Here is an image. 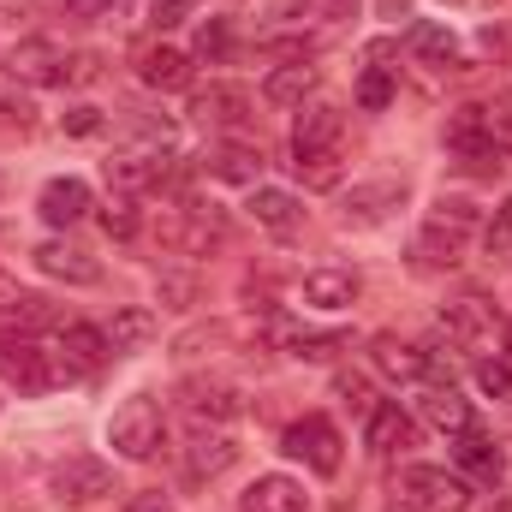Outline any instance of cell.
<instances>
[{
  "label": "cell",
  "mask_w": 512,
  "mask_h": 512,
  "mask_svg": "<svg viewBox=\"0 0 512 512\" xmlns=\"http://www.w3.org/2000/svg\"><path fill=\"white\" fill-rule=\"evenodd\" d=\"M340 126H346L340 108H328V102L304 108L298 126H292V155H322V149H334V143H340Z\"/></svg>",
  "instance_id": "cell-20"
},
{
  "label": "cell",
  "mask_w": 512,
  "mask_h": 512,
  "mask_svg": "<svg viewBox=\"0 0 512 512\" xmlns=\"http://www.w3.org/2000/svg\"><path fill=\"white\" fill-rule=\"evenodd\" d=\"M340 399H346V405H352L358 417H370V411H376V399H370V387L358 382V376H340Z\"/></svg>",
  "instance_id": "cell-42"
},
{
  "label": "cell",
  "mask_w": 512,
  "mask_h": 512,
  "mask_svg": "<svg viewBox=\"0 0 512 512\" xmlns=\"http://www.w3.org/2000/svg\"><path fill=\"white\" fill-rule=\"evenodd\" d=\"M102 334H108V346H114V352H137V346L155 334V316H149L143 304H131V310H120V316H114Z\"/></svg>",
  "instance_id": "cell-30"
},
{
  "label": "cell",
  "mask_w": 512,
  "mask_h": 512,
  "mask_svg": "<svg viewBox=\"0 0 512 512\" xmlns=\"http://www.w3.org/2000/svg\"><path fill=\"white\" fill-rule=\"evenodd\" d=\"M411 54L435 72H453L459 66V36L447 24H411Z\"/></svg>",
  "instance_id": "cell-27"
},
{
  "label": "cell",
  "mask_w": 512,
  "mask_h": 512,
  "mask_svg": "<svg viewBox=\"0 0 512 512\" xmlns=\"http://www.w3.org/2000/svg\"><path fill=\"white\" fill-rule=\"evenodd\" d=\"M179 411L197 423V429H221V423H233L239 411H245V399H239V387H227V382H185L179 387Z\"/></svg>",
  "instance_id": "cell-8"
},
{
  "label": "cell",
  "mask_w": 512,
  "mask_h": 512,
  "mask_svg": "<svg viewBox=\"0 0 512 512\" xmlns=\"http://www.w3.org/2000/svg\"><path fill=\"white\" fill-rule=\"evenodd\" d=\"M120 512H173V501H167L161 489H137V495H126V507Z\"/></svg>",
  "instance_id": "cell-45"
},
{
  "label": "cell",
  "mask_w": 512,
  "mask_h": 512,
  "mask_svg": "<svg viewBox=\"0 0 512 512\" xmlns=\"http://www.w3.org/2000/svg\"><path fill=\"white\" fill-rule=\"evenodd\" d=\"M370 364L382 376H393V382H423L429 376V352L411 346V340H399V334H376L370 340Z\"/></svg>",
  "instance_id": "cell-18"
},
{
  "label": "cell",
  "mask_w": 512,
  "mask_h": 512,
  "mask_svg": "<svg viewBox=\"0 0 512 512\" xmlns=\"http://www.w3.org/2000/svg\"><path fill=\"white\" fill-rule=\"evenodd\" d=\"M477 387H483L489 399H507L512 393V364L507 358H483V364H477Z\"/></svg>",
  "instance_id": "cell-38"
},
{
  "label": "cell",
  "mask_w": 512,
  "mask_h": 512,
  "mask_svg": "<svg viewBox=\"0 0 512 512\" xmlns=\"http://www.w3.org/2000/svg\"><path fill=\"white\" fill-rule=\"evenodd\" d=\"M36 268H42L48 280H66V286H96V280H102V262L90 251H78V245H66V239L36 245Z\"/></svg>",
  "instance_id": "cell-12"
},
{
  "label": "cell",
  "mask_w": 512,
  "mask_h": 512,
  "mask_svg": "<svg viewBox=\"0 0 512 512\" xmlns=\"http://www.w3.org/2000/svg\"><path fill=\"white\" fill-rule=\"evenodd\" d=\"M453 6H459V0H453Z\"/></svg>",
  "instance_id": "cell-52"
},
{
  "label": "cell",
  "mask_w": 512,
  "mask_h": 512,
  "mask_svg": "<svg viewBox=\"0 0 512 512\" xmlns=\"http://www.w3.org/2000/svg\"><path fill=\"white\" fill-rule=\"evenodd\" d=\"M489 512H512V495H501V501H495V507H489Z\"/></svg>",
  "instance_id": "cell-50"
},
{
  "label": "cell",
  "mask_w": 512,
  "mask_h": 512,
  "mask_svg": "<svg viewBox=\"0 0 512 512\" xmlns=\"http://www.w3.org/2000/svg\"><path fill=\"white\" fill-rule=\"evenodd\" d=\"M102 227H108L114 239H131V233H137V209H131V203H114V209L102 215Z\"/></svg>",
  "instance_id": "cell-43"
},
{
  "label": "cell",
  "mask_w": 512,
  "mask_h": 512,
  "mask_svg": "<svg viewBox=\"0 0 512 512\" xmlns=\"http://www.w3.org/2000/svg\"><path fill=\"white\" fill-rule=\"evenodd\" d=\"M304 304H316V310H346V304H358V274H346V268H316V274H304Z\"/></svg>",
  "instance_id": "cell-25"
},
{
  "label": "cell",
  "mask_w": 512,
  "mask_h": 512,
  "mask_svg": "<svg viewBox=\"0 0 512 512\" xmlns=\"http://www.w3.org/2000/svg\"><path fill=\"white\" fill-rule=\"evenodd\" d=\"M280 447H286L292 459H304L316 477H334V471H340V459H346V453H340L346 441H340V429H334L328 417H298V423L280 435Z\"/></svg>",
  "instance_id": "cell-7"
},
{
  "label": "cell",
  "mask_w": 512,
  "mask_h": 512,
  "mask_svg": "<svg viewBox=\"0 0 512 512\" xmlns=\"http://www.w3.org/2000/svg\"><path fill=\"white\" fill-rule=\"evenodd\" d=\"M203 0H149V24L155 30H173V24H191Z\"/></svg>",
  "instance_id": "cell-36"
},
{
  "label": "cell",
  "mask_w": 512,
  "mask_h": 512,
  "mask_svg": "<svg viewBox=\"0 0 512 512\" xmlns=\"http://www.w3.org/2000/svg\"><path fill=\"white\" fill-rule=\"evenodd\" d=\"M0 12H18V18H24V12H30V0H0Z\"/></svg>",
  "instance_id": "cell-48"
},
{
  "label": "cell",
  "mask_w": 512,
  "mask_h": 512,
  "mask_svg": "<svg viewBox=\"0 0 512 512\" xmlns=\"http://www.w3.org/2000/svg\"><path fill=\"white\" fill-rule=\"evenodd\" d=\"M483 251L489 256H512V197L495 209V221L483 227Z\"/></svg>",
  "instance_id": "cell-37"
},
{
  "label": "cell",
  "mask_w": 512,
  "mask_h": 512,
  "mask_svg": "<svg viewBox=\"0 0 512 512\" xmlns=\"http://www.w3.org/2000/svg\"><path fill=\"white\" fill-rule=\"evenodd\" d=\"M453 465L465 471V477H477V483H501L507 477V459H501V447L471 423V429H459L453 435Z\"/></svg>",
  "instance_id": "cell-15"
},
{
  "label": "cell",
  "mask_w": 512,
  "mask_h": 512,
  "mask_svg": "<svg viewBox=\"0 0 512 512\" xmlns=\"http://www.w3.org/2000/svg\"><path fill=\"white\" fill-rule=\"evenodd\" d=\"M304 483H292V477H256L251 489H245V501L239 512H304Z\"/></svg>",
  "instance_id": "cell-23"
},
{
  "label": "cell",
  "mask_w": 512,
  "mask_h": 512,
  "mask_svg": "<svg viewBox=\"0 0 512 512\" xmlns=\"http://www.w3.org/2000/svg\"><path fill=\"white\" fill-rule=\"evenodd\" d=\"M96 126H102V120H96V108H72V114H66V131H72V137H90Z\"/></svg>",
  "instance_id": "cell-46"
},
{
  "label": "cell",
  "mask_w": 512,
  "mask_h": 512,
  "mask_svg": "<svg viewBox=\"0 0 512 512\" xmlns=\"http://www.w3.org/2000/svg\"><path fill=\"white\" fill-rule=\"evenodd\" d=\"M483 114H489L495 143H501V149H512V96H507V102H495V108H483Z\"/></svg>",
  "instance_id": "cell-44"
},
{
  "label": "cell",
  "mask_w": 512,
  "mask_h": 512,
  "mask_svg": "<svg viewBox=\"0 0 512 512\" xmlns=\"http://www.w3.org/2000/svg\"><path fill=\"white\" fill-rule=\"evenodd\" d=\"M471 233H477V209L465 203V197H441L429 215H423V227H417V262L423 268H453L465 245H471Z\"/></svg>",
  "instance_id": "cell-1"
},
{
  "label": "cell",
  "mask_w": 512,
  "mask_h": 512,
  "mask_svg": "<svg viewBox=\"0 0 512 512\" xmlns=\"http://www.w3.org/2000/svg\"><path fill=\"white\" fill-rule=\"evenodd\" d=\"M108 334L102 328H90V322H66L60 328V364H66V376H90V370H102L108 364Z\"/></svg>",
  "instance_id": "cell-14"
},
{
  "label": "cell",
  "mask_w": 512,
  "mask_h": 512,
  "mask_svg": "<svg viewBox=\"0 0 512 512\" xmlns=\"http://www.w3.org/2000/svg\"><path fill=\"white\" fill-rule=\"evenodd\" d=\"M310 90H316V66H310V60H286V66H274L268 84H262V96H268L274 108H304Z\"/></svg>",
  "instance_id": "cell-24"
},
{
  "label": "cell",
  "mask_w": 512,
  "mask_h": 512,
  "mask_svg": "<svg viewBox=\"0 0 512 512\" xmlns=\"http://www.w3.org/2000/svg\"><path fill=\"white\" fill-rule=\"evenodd\" d=\"M66 376V364H60V352H42L30 334H18V328H6L0 334V382L18 387V393H48V387Z\"/></svg>",
  "instance_id": "cell-3"
},
{
  "label": "cell",
  "mask_w": 512,
  "mask_h": 512,
  "mask_svg": "<svg viewBox=\"0 0 512 512\" xmlns=\"http://www.w3.org/2000/svg\"><path fill=\"white\" fill-rule=\"evenodd\" d=\"M137 78H143L149 90H185V84H191V60L161 42V48H143V54H137Z\"/></svg>",
  "instance_id": "cell-22"
},
{
  "label": "cell",
  "mask_w": 512,
  "mask_h": 512,
  "mask_svg": "<svg viewBox=\"0 0 512 512\" xmlns=\"http://www.w3.org/2000/svg\"><path fill=\"white\" fill-rule=\"evenodd\" d=\"M399 203H405V185L370 179V185H352V191L340 197V221H346V227H382V221H393Z\"/></svg>",
  "instance_id": "cell-9"
},
{
  "label": "cell",
  "mask_w": 512,
  "mask_h": 512,
  "mask_svg": "<svg viewBox=\"0 0 512 512\" xmlns=\"http://www.w3.org/2000/svg\"><path fill=\"white\" fill-rule=\"evenodd\" d=\"M0 310H6L12 322H42V316H48V304H42L36 292H18V286H6V280H0Z\"/></svg>",
  "instance_id": "cell-34"
},
{
  "label": "cell",
  "mask_w": 512,
  "mask_h": 512,
  "mask_svg": "<svg viewBox=\"0 0 512 512\" xmlns=\"http://www.w3.org/2000/svg\"><path fill=\"white\" fill-rule=\"evenodd\" d=\"M441 328H447L453 346H477V340L495 334V310H489L483 298H453V304L441 310Z\"/></svg>",
  "instance_id": "cell-21"
},
{
  "label": "cell",
  "mask_w": 512,
  "mask_h": 512,
  "mask_svg": "<svg viewBox=\"0 0 512 512\" xmlns=\"http://www.w3.org/2000/svg\"><path fill=\"white\" fill-rule=\"evenodd\" d=\"M155 179H161V161H155V155H114V161H108V185H114V191H143V185H155Z\"/></svg>",
  "instance_id": "cell-29"
},
{
  "label": "cell",
  "mask_w": 512,
  "mask_h": 512,
  "mask_svg": "<svg viewBox=\"0 0 512 512\" xmlns=\"http://www.w3.org/2000/svg\"><path fill=\"white\" fill-rule=\"evenodd\" d=\"M364 441H370L376 459H405V453L417 447V417L387 399V405H376V411L364 417Z\"/></svg>",
  "instance_id": "cell-10"
},
{
  "label": "cell",
  "mask_w": 512,
  "mask_h": 512,
  "mask_svg": "<svg viewBox=\"0 0 512 512\" xmlns=\"http://www.w3.org/2000/svg\"><path fill=\"white\" fill-rule=\"evenodd\" d=\"M209 173H215V179H233V185H256V179H262V149L227 137V143L209 149Z\"/></svg>",
  "instance_id": "cell-26"
},
{
  "label": "cell",
  "mask_w": 512,
  "mask_h": 512,
  "mask_svg": "<svg viewBox=\"0 0 512 512\" xmlns=\"http://www.w3.org/2000/svg\"><path fill=\"white\" fill-rule=\"evenodd\" d=\"M191 120H197V126H215V131L251 126V90H239V84H209V90L191 96Z\"/></svg>",
  "instance_id": "cell-11"
},
{
  "label": "cell",
  "mask_w": 512,
  "mask_h": 512,
  "mask_svg": "<svg viewBox=\"0 0 512 512\" xmlns=\"http://www.w3.org/2000/svg\"><path fill=\"white\" fill-rule=\"evenodd\" d=\"M155 292H161L167 310H191V304H197V274H161Z\"/></svg>",
  "instance_id": "cell-35"
},
{
  "label": "cell",
  "mask_w": 512,
  "mask_h": 512,
  "mask_svg": "<svg viewBox=\"0 0 512 512\" xmlns=\"http://www.w3.org/2000/svg\"><path fill=\"white\" fill-rule=\"evenodd\" d=\"M114 12H126V0H66V18H78V24H102Z\"/></svg>",
  "instance_id": "cell-40"
},
{
  "label": "cell",
  "mask_w": 512,
  "mask_h": 512,
  "mask_svg": "<svg viewBox=\"0 0 512 512\" xmlns=\"http://www.w3.org/2000/svg\"><path fill=\"white\" fill-rule=\"evenodd\" d=\"M382 12H387V18H399V12H405V0H382Z\"/></svg>",
  "instance_id": "cell-49"
},
{
  "label": "cell",
  "mask_w": 512,
  "mask_h": 512,
  "mask_svg": "<svg viewBox=\"0 0 512 512\" xmlns=\"http://www.w3.org/2000/svg\"><path fill=\"white\" fill-rule=\"evenodd\" d=\"M316 6H322L328 18H352V12H358V0H316Z\"/></svg>",
  "instance_id": "cell-47"
},
{
  "label": "cell",
  "mask_w": 512,
  "mask_h": 512,
  "mask_svg": "<svg viewBox=\"0 0 512 512\" xmlns=\"http://www.w3.org/2000/svg\"><path fill=\"white\" fill-rule=\"evenodd\" d=\"M423 417H429L435 429H447V435L471 429V405L459 399V387H453V382H441V387H429V393H423Z\"/></svg>",
  "instance_id": "cell-28"
},
{
  "label": "cell",
  "mask_w": 512,
  "mask_h": 512,
  "mask_svg": "<svg viewBox=\"0 0 512 512\" xmlns=\"http://www.w3.org/2000/svg\"><path fill=\"white\" fill-rule=\"evenodd\" d=\"M251 221L262 233H274V239H292V233L304 227V203H298L292 191H280V185H256L251 191Z\"/></svg>",
  "instance_id": "cell-13"
},
{
  "label": "cell",
  "mask_w": 512,
  "mask_h": 512,
  "mask_svg": "<svg viewBox=\"0 0 512 512\" xmlns=\"http://www.w3.org/2000/svg\"><path fill=\"white\" fill-rule=\"evenodd\" d=\"M399 512H405V507H399Z\"/></svg>",
  "instance_id": "cell-53"
},
{
  "label": "cell",
  "mask_w": 512,
  "mask_h": 512,
  "mask_svg": "<svg viewBox=\"0 0 512 512\" xmlns=\"http://www.w3.org/2000/svg\"><path fill=\"white\" fill-rule=\"evenodd\" d=\"M161 245L179 256H209L215 245H227V215L215 203H185L161 221Z\"/></svg>",
  "instance_id": "cell-5"
},
{
  "label": "cell",
  "mask_w": 512,
  "mask_h": 512,
  "mask_svg": "<svg viewBox=\"0 0 512 512\" xmlns=\"http://www.w3.org/2000/svg\"><path fill=\"white\" fill-rule=\"evenodd\" d=\"M292 167H298V179H304L310 191H334V185H340V155H334V149H322V155H298Z\"/></svg>",
  "instance_id": "cell-32"
},
{
  "label": "cell",
  "mask_w": 512,
  "mask_h": 512,
  "mask_svg": "<svg viewBox=\"0 0 512 512\" xmlns=\"http://www.w3.org/2000/svg\"><path fill=\"white\" fill-rule=\"evenodd\" d=\"M6 66H12V78H24V84H66V54H60L54 42H42V36H24Z\"/></svg>",
  "instance_id": "cell-16"
},
{
  "label": "cell",
  "mask_w": 512,
  "mask_h": 512,
  "mask_svg": "<svg viewBox=\"0 0 512 512\" xmlns=\"http://www.w3.org/2000/svg\"><path fill=\"white\" fill-rule=\"evenodd\" d=\"M358 102H364V108H387V102H393V78H387V72H364V78H358Z\"/></svg>",
  "instance_id": "cell-41"
},
{
  "label": "cell",
  "mask_w": 512,
  "mask_h": 512,
  "mask_svg": "<svg viewBox=\"0 0 512 512\" xmlns=\"http://www.w3.org/2000/svg\"><path fill=\"white\" fill-rule=\"evenodd\" d=\"M227 54H233V24H227V18H203V24H197V60L215 66V60H227Z\"/></svg>",
  "instance_id": "cell-33"
},
{
  "label": "cell",
  "mask_w": 512,
  "mask_h": 512,
  "mask_svg": "<svg viewBox=\"0 0 512 512\" xmlns=\"http://www.w3.org/2000/svg\"><path fill=\"white\" fill-rule=\"evenodd\" d=\"M393 495H399L405 512H465L471 507V483L459 471H441V465H405Z\"/></svg>",
  "instance_id": "cell-2"
},
{
  "label": "cell",
  "mask_w": 512,
  "mask_h": 512,
  "mask_svg": "<svg viewBox=\"0 0 512 512\" xmlns=\"http://www.w3.org/2000/svg\"><path fill=\"white\" fill-rule=\"evenodd\" d=\"M36 209H42L48 227H78L90 215V185L84 179H48L42 197H36Z\"/></svg>",
  "instance_id": "cell-19"
},
{
  "label": "cell",
  "mask_w": 512,
  "mask_h": 512,
  "mask_svg": "<svg viewBox=\"0 0 512 512\" xmlns=\"http://www.w3.org/2000/svg\"><path fill=\"white\" fill-rule=\"evenodd\" d=\"M227 340H233L227 322H197V328H185V334L173 340V358H209V352L227 346Z\"/></svg>",
  "instance_id": "cell-31"
},
{
  "label": "cell",
  "mask_w": 512,
  "mask_h": 512,
  "mask_svg": "<svg viewBox=\"0 0 512 512\" xmlns=\"http://www.w3.org/2000/svg\"><path fill=\"white\" fill-rule=\"evenodd\" d=\"M340 346H346L340 334H298V340H292V352H298V358H310V364H322V358H334Z\"/></svg>",
  "instance_id": "cell-39"
},
{
  "label": "cell",
  "mask_w": 512,
  "mask_h": 512,
  "mask_svg": "<svg viewBox=\"0 0 512 512\" xmlns=\"http://www.w3.org/2000/svg\"><path fill=\"white\" fill-rule=\"evenodd\" d=\"M161 441H167V423H161V405H155L149 393L126 399V405L108 417V447H114L120 459H155Z\"/></svg>",
  "instance_id": "cell-4"
},
{
  "label": "cell",
  "mask_w": 512,
  "mask_h": 512,
  "mask_svg": "<svg viewBox=\"0 0 512 512\" xmlns=\"http://www.w3.org/2000/svg\"><path fill=\"white\" fill-rule=\"evenodd\" d=\"M507 352H512V322H507Z\"/></svg>",
  "instance_id": "cell-51"
},
{
  "label": "cell",
  "mask_w": 512,
  "mask_h": 512,
  "mask_svg": "<svg viewBox=\"0 0 512 512\" xmlns=\"http://www.w3.org/2000/svg\"><path fill=\"white\" fill-rule=\"evenodd\" d=\"M233 459H239V447H233L227 429H197V441L185 447V477L191 483H215Z\"/></svg>",
  "instance_id": "cell-17"
},
{
  "label": "cell",
  "mask_w": 512,
  "mask_h": 512,
  "mask_svg": "<svg viewBox=\"0 0 512 512\" xmlns=\"http://www.w3.org/2000/svg\"><path fill=\"white\" fill-rule=\"evenodd\" d=\"M48 483H54V501H66V507H96V501L114 495V465L96 459V453H72V459L54 465Z\"/></svg>",
  "instance_id": "cell-6"
}]
</instances>
